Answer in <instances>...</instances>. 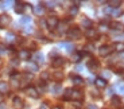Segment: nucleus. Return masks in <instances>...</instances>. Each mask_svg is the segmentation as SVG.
I'll use <instances>...</instances> for the list:
<instances>
[{"label": "nucleus", "instance_id": "obj_1", "mask_svg": "<svg viewBox=\"0 0 124 109\" xmlns=\"http://www.w3.org/2000/svg\"><path fill=\"white\" fill-rule=\"evenodd\" d=\"M68 36L71 38V39H80L81 36V30L78 27H71L68 31Z\"/></svg>", "mask_w": 124, "mask_h": 109}, {"label": "nucleus", "instance_id": "obj_2", "mask_svg": "<svg viewBox=\"0 0 124 109\" xmlns=\"http://www.w3.org/2000/svg\"><path fill=\"white\" fill-rule=\"evenodd\" d=\"M58 23H59V20H58V18H57V16H50V18H47V20H46V24H47V27H49L50 30L57 28Z\"/></svg>", "mask_w": 124, "mask_h": 109}, {"label": "nucleus", "instance_id": "obj_3", "mask_svg": "<svg viewBox=\"0 0 124 109\" xmlns=\"http://www.w3.org/2000/svg\"><path fill=\"white\" fill-rule=\"evenodd\" d=\"M113 51V49H112V46H108V44H104V46H101L99 49V54L101 57H108L109 54Z\"/></svg>", "mask_w": 124, "mask_h": 109}, {"label": "nucleus", "instance_id": "obj_4", "mask_svg": "<svg viewBox=\"0 0 124 109\" xmlns=\"http://www.w3.org/2000/svg\"><path fill=\"white\" fill-rule=\"evenodd\" d=\"M26 94H27L28 97H31V98H38V97H39V92H38V89L34 86L26 87Z\"/></svg>", "mask_w": 124, "mask_h": 109}, {"label": "nucleus", "instance_id": "obj_5", "mask_svg": "<svg viewBox=\"0 0 124 109\" xmlns=\"http://www.w3.org/2000/svg\"><path fill=\"white\" fill-rule=\"evenodd\" d=\"M11 23V18H9L7 14H3V15H0V28H6L9 26Z\"/></svg>", "mask_w": 124, "mask_h": 109}, {"label": "nucleus", "instance_id": "obj_6", "mask_svg": "<svg viewBox=\"0 0 124 109\" xmlns=\"http://www.w3.org/2000/svg\"><path fill=\"white\" fill-rule=\"evenodd\" d=\"M65 65V59L62 58V57H55V58L53 59V62H51V66L53 67H61V66Z\"/></svg>", "mask_w": 124, "mask_h": 109}, {"label": "nucleus", "instance_id": "obj_7", "mask_svg": "<svg viewBox=\"0 0 124 109\" xmlns=\"http://www.w3.org/2000/svg\"><path fill=\"white\" fill-rule=\"evenodd\" d=\"M82 92L81 90H78V89H71V100H76V101H78V100H81L82 98Z\"/></svg>", "mask_w": 124, "mask_h": 109}, {"label": "nucleus", "instance_id": "obj_8", "mask_svg": "<svg viewBox=\"0 0 124 109\" xmlns=\"http://www.w3.org/2000/svg\"><path fill=\"white\" fill-rule=\"evenodd\" d=\"M12 104H14V106H15V109H22L23 106H24V104H23V100L20 98V97H14L12 98Z\"/></svg>", "mask_w": 124, "mask_h": 109}, {"label": "nucleus", "instance_id": "obj_9", "mask_svg": "<svg viewBox=\"0 0 124 109\" xmlns=\"http://www.w3.org/2000/svg\"><path fill=\"white\" fill-rule=\"evenodd\" d=\"M85 35H86V38H89V39H97V36H99V34H97V31L94 30V28H89V30H86Z\"/></svg>", "mask_w": 124, "mask_h": 109}, {"label": "nucleus", "instance_id": "obj_10", "mask_svg": "<svg viewBox=\"0 0 124 109\" xmlns=\"http://www.w3.org/2000/svg\"><path fill=\"white\" fill-rule=\"evenodd\" d=\"M32 59H34V62H35V63H43V62H45V57H43V54L39 53V51L34 54Z\"/></svg>", "mask_w": 124, "mask_h": 109}, {"label": "nucleus", "instance_id": "obj_11", "mask_svg": "<svg viewBox=\"0 0 124 109\" xmlns=\"http://www.w3.org/2000/svg\"><path fill=\"white\" fill-rule=\"evenodd\" d=\"M24 67H26V70H27V72H32V73L38 70V65L35 62H27Z\"/></svg>", "mask_w": 124, "mask_h": 109}, {"label": "nucleus", "instance_id": "obj_12", "mask_svg": "<svg viewBox=\"0 0 124 109\" xmlns=\"http://www.w3.org/2000/svg\"><path fill=\"white\" fill-rule=\"evenodd\" d=\"M94 84H96V86L99 87V89H102V87H105V86H107V81L104 80V78H101V77L96 78Z\"/></svg>", "mask_w": 124, "mask_h": 109}, {"label": "nucleus", "instance_id": "obj_13", "mask_svg": "<svg viewBox=\"0 0 124 109\" xmlns=\"http://www.w3.org/2000/svg\"><path fill=\"white\" fill-rule=\"evenodd\" d=\"M88 67H89V70H92V72H94V70H97V67H99V62H97L96 59H90L89 62H88Z\"/></svg>", "mask_w": 124, "mask_h": 109}, {"label": "nucleus", "instance_id": "obj_14", "mask_svg": "<svg viewBox=\"0 0 124 109\" xmlns=\"http://www.w3.org/2000/svg\"><path fill=\"white\" fill-rule=\"evenodd\" d=\"M24 4L23 3H19V1H16L15 3V7H14V9H15L16 14H23V11H24Z\"/></svg>", "mask_w": 124, "mask_h": 109}, {"label": "nucleus", "instance_id": "obj_15", "mask_svg": "<svg viewBox=\"0 0 124 109\" xmlns=\"http://www.w3.org/2000/svg\"><path fill=\"white\" fill-rule=\"evenodd\" d=\"M18 55H19V59L27 61V59H30V51H27V50H20Z\"/></svg>", "mask_w": 124, "mask_h": 109}, {"label": "nucleus", "instance_id": "obj_16", "mask_svg": "<svg viewBox=\"0 0 124 109\" xmlns=\"http://www.w3.org/2000/svg\"><path fill=\"white\" fill-rule=\"evenodd\" d=\"M57 28H58L59 34H63V32L68 30V23H66V22H59L58 26H57Z\"/></svg>", "mask_w": 124, "mask_h": 109}, {"label": "nucleus", "instance_id": "obj_17", "mask_svg": "<svg viewBox=\"0 0 124 109\" xmlns=\"http://www.w3.org/2000/svg\"><path fill=\"white\" fill-rule=\"evenodd\" d=\"M111 28L115 30V31H123V24L119 22H112L111 23Z\"/></svg>", "mask_w": 124, "mask_h": 109}, {"label": "nucleus", "instance_id": "obj_18", "mask_svg": "<svg viewBox=\"0 0 124 109\" xmlns=\"http://www.w3.org/2000/svg\"><path fill=\"white\" fill-rule=\"evenodd\" d=\"M59 46L65 47V50L69 51V53H71V51H73V49H74V46H73L71 43H68V42H62V43H59Z\"/></svg>", "mask_w": 124, "mask_h": 109}, {"label": "nucleus", "instance_id": "obj_19", "mask_svg": "<svg viewBox=\"0 0 124 109\" xmlns=\"http://www.w3.org/2000/svg\"><path fill=\"white\" fill-rule=\"evenodd\" d=\"M8 90H9L8 84H6V82H0V93L6 94V93H8Z\"/></svg>", "mask_w": 124, "mask_h": 109}, {"label": "nucleus", "instance_id": "obj_20", "mask_svg": "<svg viewBox=\"0 0 124 109\" xmlns=\"http://www.w3.org/2000/svg\"><path fill=\"white\" fill-rule=\"evenodd\" d=\"M61 90H62V86H61L59 84H54L53 86H51V92H53V94L61 93Z\"/></svg>", "mask_w": 124, "mask_h": 109}, {"label": "nucleus", "instance_id": "obj_21", "mask_svg": "<svg viewBox=\"0 0 124 109\" xmlns=\"http://www.w3.org/2000/svg\"><path fill=\"white\" fill-rule=\"evenodd\" d=\"M6 41L8 42V43H14V42L16 41V36H15V34H12V32H8V34L6 35Z\"/></svg>", "mask_w": 124, "mask_h": 109}, {"label": "nucleus", "instance_id": "obj_22", "mask_svg": "<svg viewBox=\"0 0 124 109\" xmlns=\"http://www.w3.org/2000/svg\"><path fill=\"white\" fill-rule=\"evenodd\" d=\"M78 14V7H76V6H71L70 8H69V16H76Z\"/></svg>", "mask_w": 124, "mask_h": 109}, {"label": "nucleus", "instance_id": "obj_23", "mask_svg": "<svg viewBox=\"0 0 124 109\" xmlns=\"http://www.w3.org/2000/svg\"><path fill=\"white\" fill-rule=\"evenodd\" d=\"M81 24H82L84 27H86L88 30H89V28H92V20H90V19L84 18V19H82V22H81Z\"/></svg>", "mask_w": 124, "mask_h": 109}, {"label": "nucleus", "instance_id": "obj_24", "mask_svg": "<svg viewBox=\"0 0 124 109\" xmlns=\"http://www.w3.org/2000/svg\"><path fill=\"white\" fill-rule=\"evenodd\" d=\"M71 80H73V84H74V85H82V84H84V80H82L80 75H74Z\"/></svg>", "mask_w": 124, "mask_h": 109}, {"label": "nucleus", "instance_id": "obj_25", "mask_svg": "<svg viewBox=\"0 0 124 109\" xmlns=\"http://www.w3.org/2000/svg\"><path fill=\"white\" fill-rule=\"evenodd\" d=\"M111 101H112V105H115V106H119V105H120V102H121L120 97H117V96H112Z\"/></svg>", "mask_w": 124, "mask_h": 109}, {"label": "nucleus", "instance_id": "obj_26", "mask_svg": "<svg viewBox=\"0 0 124 109\" xmlns=\"http://www.w3.org/2000/svg\"><path fill=\"white\" fill-rule=\"evenodd\" d=\"M81 57H82V54H81V53H74L73 55H71V61H73V62H80Z\"/></svg>", "mask_w": 124, "mask_h": 109}, {"label": "nucleus", "instance_id": "obj_27", "mask_svg": "<svg viewBox=\"0 0 124 109\" xmlns=\"http://www.w3.org/2000/svg\"><path fill=\"white\" fill-rule=\"evenodd\" d=\"M32 9H34V12L37 14V15H42V14H43V6H35Z\"/></svg>", "mask_w": 124, "mask_h": 109}, {"label": "nucleus", "instance_id": "obj_28", "mask_svg": "<svg viewBox=\"0 0 124 109\" xmlns=\"http://www.w3.org/2000/svg\"><path fill=\"white\" fill-rule=\"evenodd\" d=\"M121 4L120 0H112V1H109V7H112V8H116V7H119Z\"/></svg>", "mask_w": 124, "mask_h": 109}, {"label": "nucleus", "instance_id": "obj_29", "mask_svg": "<svg viewBox=\"0 0 124 109\" xmlns=\"http://www.w3.org/2000/svg\"><path fill=\"white\" fill-rule=\"evenodd\" d=\"M115 72L120 75H124V65H119L115 69Z\"/></svg>", "mask_w": 124, "mask_h": 109}, {"label": "nucleus", "instance_id": "obj_30", "mask_svg": "<svg viewBox=\"0 0 124 109\" xmlns=\"http://www.w3.org/2000/svg\"><path fill=\"white\" fill-rule=\"evenodd\" d=\"M31 22V18L30 16H22V19H20V23L22 24H27V23Z\"/></svg>", "mask_w": 124, "mask_h": 109}, {"label": "nucleus", "instance_id": "obj_31", "mask_svg": "<svg viewBox=\"0 0 124 109\" xmlns=\"http://www.w3.org/2000/svg\"><path fill=\"white\" fill-rule=\"evenodd\" d=\"M43 4L47 7V8H54V7L57 6V1H45Z\"/></svg>", "mask_w": 124, "mask_h": 109}, {"label": "nucleus", "instance_id": "obj_32", "mask_svg": "<svg viewBox=\"0 0 124 109\" xmlns=\"http://www.w3.org/2000/svg\"><path fill=\"white\" fill-rule=\"evenodd\" d=\"M70 97H71V89H66L65 93H63V98H65V100H69Z\"/></svg>", "mask_w": 124, "mask_h": 109}, {"label": "nucleus", "instance_id": "obj_33", "mask_svg": "<svg viewBox=\"0 0 124 109\" xmlns=\"http://www.w3.org/2000/svg\"><path fill=\"white\" fill-rule=\"evenodd\" d=\"M111 75H112V74L108 72V70H104V72H102V77H101V78H104V80L107 81L108 78H111Z\"/></svg>", "mask_w": 124, "mask_h": 109}, {"label": "nucleus", "instance_id": "obj_34", "mask_svg": "<svg viewBox=\"0 0 124 109\" xmlns=\"http://www.w3.org/2000/svg\"><path fill=\"white\" fill-rule=\"evenodd\" d=\"M54 78L58 80V81H61L62 78H63V74H62L61 72H55V73H54Z\"/></svg>", "mask_w": 124, "mask_h": 109}, {"label": "nucleus", "instance_id": "obj_35", "mask_svg": "<svg viewBox=\"0 0 124 109\" xmlns=\"http://www.w3.org/2000/svg\"><path fill=\"white\" fill-rule=\"evenodd\" d=\"M115 47L119 51H124V43H120V42H117V43H115Z\"/></svg>", "mask_w": 124, "mask_h": 109}, {"label": "nucleus", "instance_id": "obj_36", "mask_svg": "<svg viewBox=\"0 0 124 109\" xmlns=\"http://www.w3.org/2000/svg\"><path fill=\"white\" fill-rule=\"evenodd\" d=\"M9 4H11V1H0V7L1 8H8Z\"/></svg>", "mask_w": 124, "mask_h": 109}, {"label": "nucleus", "instance_id": "obj_37", "mask_svg": "<svg viewBox=\"0 0 124 109\" xmlns=\"http://www.w3.org/2000/svg\"><path fill=\"white\" fill-rule=\"evenodd\" d=\"M121 14H123L121 9H113V11H112V15H113V16H120Z\"/></svg>", "mask_w": 124, "mask_h": 109}, {"label": "nucleus", "instance_id": "obj_38", "mask_svg": "<svg viewBox=\"0 0 124 109\" xmlns=\"http://www.w3.org/2000/svg\"><path fill=\"white\" fill-rule=\"evenodd\" d=\"M115 38L117 39V41H124V32H123V34H121V32H120V34H116Z\"/></svg>", "mask_w": 124, "mask_h": 109}, {"label": "nucleus", "instance_id": "obj_39", "mask_svg": "<svg viewBox=\"0 0 124 109\" xmlns=\"http://www.w3.org/2000/svg\"><path fill=\"white\" fill-rule=\"evenodd\" d=\"M116 89H117L119 92H121V93H124V84H119L117 86H116Z\"/></svg>", "mask_w": 124, "mask_h": 109}, {"label": "nucleus", "instance_id": "obj_40", "mask_svg": "<svg viewBox=\"0 0 124 109\" xmlns=\"http://www.w3.org/2000/svg\"><path fill=\"white\" fill-rule=\"evenodd\" d=\"M112 11H113L112 7H105V8H104V12L105 14H112Z\"/></svg>", "mask_w": 124, "mask_h": 109}, {"label": "nucleus", "instance_id": "obj_41", "mask_svg": "<svg viewBox=\"0 0 124 109\" xmlns=\"http://www.w3.org/2000/svg\"><path fill=\"white\" fill-rule=\"evenodd\" d=\"M85 49H86L88 51H93V49H94V47H93L92 43H89V44H86V46H85Z\"/></svg>", "mask_w": 124, "mask_h": 109}, {"label": "nucleus", "instance_id": "obj_42", "mask_svg": "<svg viewBox=\"0 0 124 109\" xmlns=\"http://www.w3.org/2000/svg\"><path fill=\"white\" fill-rule=\"evenodd\" d=\"M24 32H32V27H31V26H26Z\"/></svg>", "mask_w": 124, "mask_h": 109}, {"label": "nucleus", "instance_id": "obj_43", "mask_svg": "<svg viewBox=\"0 0 124 109\" xmlns=\"http://www.w3.org/2000/svg\"><path fill=\"white\" fill-rule=\"evenodd\" d=\"M107 30H108V27H107L105 24H101V26H100V31H107Z\"/></svg>", "mask_w": 124, "mask_h": 109}, {"label": "nucleus", "instance_id": "obj_44", "mask_svg": "<svg viewBox=\"0 0 124 109\" xmlns=\"http://www.w3.org/2000/svg\"><path fill=\"white\" fill-rule=\"evenodd\" d=\"M49 78V73H43L42 74V80H47Z\"/></svg>", "mask_w": 124, "mask_h": 109}, {"label": "nucleus", "instance_id": "obj_45", "mask_svg": "<svg viewBox=\"0 0 124 109\" xmlns=\"http://www.w3.org/2000/svg\"><path fill=\"white\" fill-rule=\"evenodd\" d=\"M76 70H77V72H81V70H82V66H77V67H76Z\"/></svg>", "mask_w": 124, "mask_h": 109}, {"label": "nucleus", "instance_id": "obj_46", "mask_svg": "<svg viewBox=\"0 0 124 109\" xmlns=\"http://www.w3.org/2000/svg\"><path fill=\"white\" fill-rule=\"evenodd\" d=\"M119 57H120V58H124V51H121L120 55H119Z\"/></svg>", "mask_w": 124, "mask_h": 109}, {"label": "nucleus", "instance_id": "obj_47", "mask_svg": "<svg viewBox=\"0 0 124 109\" xmlns=\"http://www.w3.org/2000/svg\"><path fill=\"white\" fill-rule=\"evenodd\" d=\"M40 109H47V106H46V105H45V104H43V105L40 106Z\"/></svg>", "mask_w": 124, "mask_h": 109}, {"label": "nucleus", "instance_id": "obj_48", "mask_svg": "<svg viewBox=\"0 0 124 109\" xmlns=\"http://www.w3.org/2000/svg\"><path fill=\"white\" fill-rule=\"evenodd\" d=\"M53 109H62V108H61V106H57L55 105V106H53Z\"/></svg>", "mask_w": 124, "mask_h": 109}, {"label": "nucleus", "instance_id": "obj_49", "mask_svg": "<svg viewBox=\"0 0 124 109\" xmlns=\"http://www.w3.org/2000/svg\"><path fill=\"white\" fill-rule=\"evenodd\" d=\"M0 65H1V61H0Z\"/></svg>", "mask_w": 124, "mask_h": 109}]
</instances>
